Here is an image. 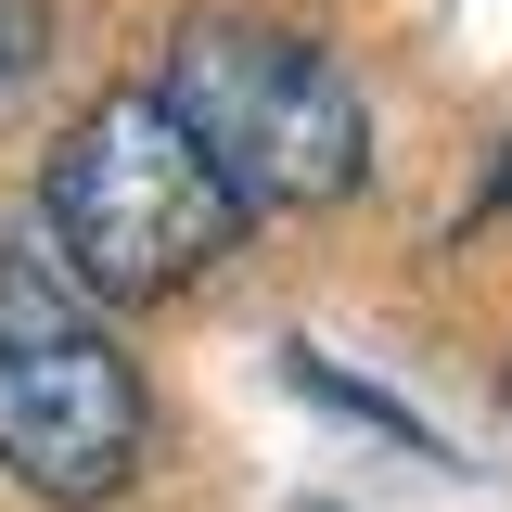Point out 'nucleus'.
Wrapping results in <instances>:
<instances>
[{"mask_svg": "<svg viewBox=\"0 0 512 512\" xmlns=\"http://www.w3.org/2000/svg\"><path fill=\"white\" fill-rule=\"evenodd\" d=\"M0 474L64 512L141 474V372L103 333V295L52 256V231H0Z\"/></svg>", "mask_w": 512, "mask_h": 512, "instance_id": "obj_3", "label": "nucleus"}, {"mask_svg": "<svg viewBox=\"0 0 512 512\" xmlns=\"http://www.w3.org/2000/svg\"><path fill=\"white\" fill-rule=\"evenodd\" d=\"M39 64H52V0H0V116L39 90Z\"/></svg>", "mask_w": 512, "mask_h": 512, "instance_id": "obj_4", "label": "nucleus"}, {"mask_svg": "<svg viewBox=\"0 0 512 512\" xmlns=\"http://www.w3.org/2000/svg\"><path fill=\"white\" fill-rule=\"evenodd\" d=\"M154 90L180 103V128L218 154V180L244 192L256 218H308V205H346L372 180V103H359V77L320 39L269 26V13H192L167 39Z\"/></svg>", "mask_w": 512, "mask_h": 512, "instance_id": "obj_2", "label": "nucleus"}, {"mask_svg": "<svg viewBox=\"0 0 512 512\" xmlns=\"http://www.w3.org/2000/svg\"><path fill=\"white\" fill-rule=\"evenodd\" d=\"M500 192H512V128H500Z\"/></svg>", "mask_w": 512, "mask_h": 512, "instance_id": "obj_5", "label": "nucleus"}, {"mask_svg": "<svg viewBox=\"0 0 512 512\" xmlns=\"http://www.w3.org/2000/svg\"><path fill=\"white\" fill-rule=\"evenodd\" d=\"M244 192L218 180V154L180 128L167 90H103L39 167V231L103 308H167L218 256L244 244Z\"/></svg>", "mask_w": 512, "mask_h": 512, "instance_id": "obj_1", "label": "nucleus"}]
</instances>
